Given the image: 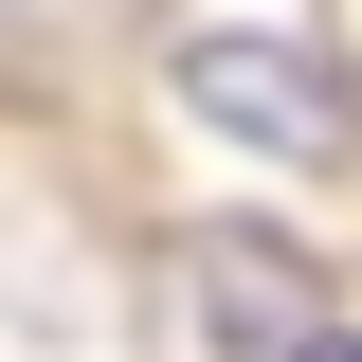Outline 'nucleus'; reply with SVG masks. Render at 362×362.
Segmentation results:
<instances>
[{
  "label": "nucleus",
  "mask_w": 362,
  "mask_h": 362,
  "mask_svg": "<svg viewBox=\"0 0 362 362\" xmlns=\"http://www.w3.org/2000/svg\"><path fill=\"white\" fill-rule=\"evenodd\" d=\"M181 109H199V127H235V145H272V163H326V145L362 127L344 73H326V54H290V37H181Z\"/></svg>",
  "instance_id": "nucleus-1"
},
{
  "label": "nucleus",
  "mask_w": 362,
  "mask_h": 362,
  "mask_svg": "<svg viewBox=\"0 0 362 362\" xmlns=\"http://www.w3.org/2000/svg\"><path fill=\"white\" fill-rule=\"evenodd\" d=\"M181 290H199V308H218V344L235 362H290V344H308V326H326V290H308V254H272V235H199V254H181Z\"/></svg>",
  "instance_id": "nucleus-2"
},
{
  "label": "nucleus",
  "mask_w": 362,
  "mask_h": 362,
  "mask_svg": "<svg viewBox=\"0 0 362 362\" xmlns=\"http://www.w3.org/2000/svg\"><path fill=\"white\" fill-rule=\"evenodd\" d=\"M290 362H362V326H308V344H290Z\"/></svg>",
  "instance_id": "nucleus-3"
}]
</instances>
